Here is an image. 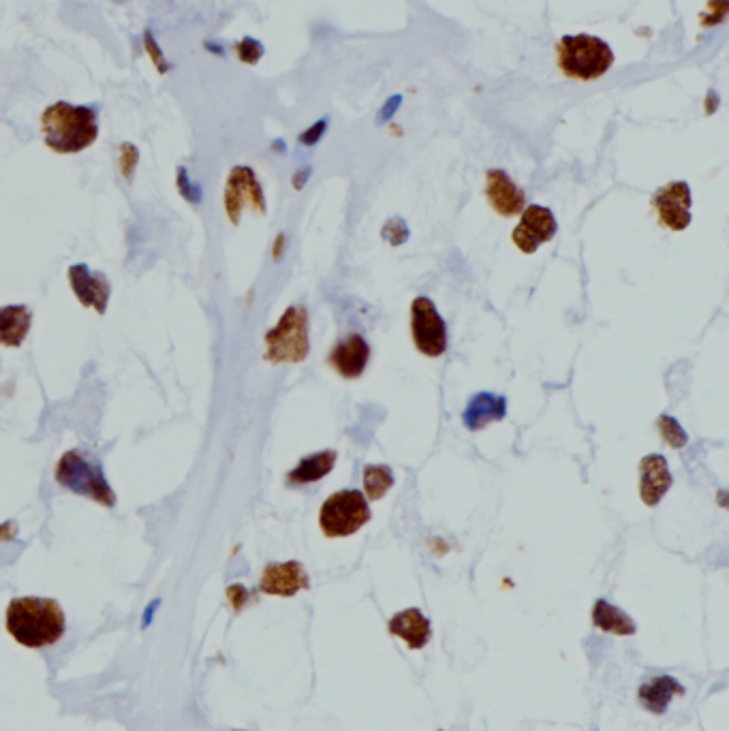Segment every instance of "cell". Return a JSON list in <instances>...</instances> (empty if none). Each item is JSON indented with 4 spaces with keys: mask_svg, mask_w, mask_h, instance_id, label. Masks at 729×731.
Masks as SVG:
<instances>
[{
    "mask_svg": "<svg viewBox=\"0 0 729 731\" xmlns=\"http://www.w3.org/2000/svg\"><path fill=\"white\" fill-rule=\"evenodd\" d=\"M67 618L54 599L20 597L7 608V631L26 648L54 646L65 635Z\"/></svg>",
    "mask_w": 729,
    "mask_h": 731,
    "instance_id": "cell-1",
    "label": "cell"
},
{
    "mask_svg": "<svg viewBox=\"0 0 729 731\" xmlns=\"http://www.w3.org/2000/svg\"><path fill=\"white\" fill-rule=\"evenodd\" d=\"M41 131L56 154H77L97 142L99 116L95 107L58 101L43 112Z\"/></svg>",
    "mask_w": 729,
    "mask_h": 731,
    "instance_id": "cell-2",
    "label": "cell"
},
{
    "mask_svg": "<svg viewBox=\"0 0 729 731\" xmlns=\"http://www.w3.org/2000/svg\"><path fill=\"white\" fill-rule=\"evenodd\" d=\"M56 481L75 494L86 496L103 507L116 505V494L105 479L103 466L97 456L84 449H71L56 464Z\"/></svg>",
    "mask_w": 729,
    "mask_h": 731,
    "instance_id": "cell-3",
    "label": "cell"
},
{
    "mask_svg": "<svg viewBox=\"0 0 729 731\" xmlns=\"http://www.w3.org/2000/svg\"><path fill=\"white\" fill-rule=\"evenodd\" d=\"M558 67L571 80L593 82L606 75L614 65L610 45L593 35H567L556 45Z\"/></svg>",
    "mask_w": 729,
    "mask_h": 731,
    "instance_id": "cell-4",
    "label": "cell"
},
{
    "mask_svg": "<svg viewBox=\"0 0 729 731\" xmlns=\"http://www.w3.org/2000/svg\"><path fill=\"white\" fill-rule=\"evenodd\" d=\"M310 353L308 315L304 306H289L281 321L266 334V360L270 364H300Z\"/></svg>",
    "mask_w": 729,
    "mask_h": 731,
    "instance_id": "cell-5",
    "label": "cell"
},
{
    "mask_svg": "<svg viewBox=\"0 0 729 731\" xmlns=\"http://www.w3.org/2000/svg\"><path fill=\"white\" fill-rule=\"evenodd\" d=\"M372 518L366 496L360 490H340L323 503L319 524L325 537H349Z\"/></svg>",
    "mask_w": 729,
    "mask_h": 731,
    "instance_id": "cell-6",
    "label": "cell"
},
{
    "mask_svg": "<svg viewBox=\"0 0 729 731\" xmlns=\"http://www.w3.org/2000/svg\"><path fill=\"white\" fill-rule=\"evenodd\" d=\"M411 332L420 353L441 357L447 351V325L437 306L426 295H420L411 304Z\"/></svg>",
    "mask_w": 729,
    "mask_h": 731,
    "instance_id": "cell-7",
    "label": "cell"
},
{
    "mask_svg": "<svg viewBox=\"0 0 729 731\" xmlns=\"http://www.w3.org/2000/svg\"><path fill=\"white\" fill-rule=\"evenodd\" d=\"M246 206H251L255 212L266 214V197H263V189L251 167L238 165L231 169L225 186V210L229 221L238 225L240 214Z\"/></svg>",
    "mask_w": 729,
    "mask_h": 731,
    "instance_id": "cell-8",
    "label": "cell"
},
{
    "mask_svg": "<svg viewBox=\"0 0 729 731\" xmlns=\"http://www.w3.org/2000/svg\"><path fill=\"white\" fill-rule=\"evenodd\" d=\"M556 231H558V225H556L552 210L546 206L533 204L522 210L520 223L514 229V236H511V240H514V244L520 248L522 253L533 255L539 251L541 244L550 242L556 236Z\"/></svg>",
    "mask_w": 729,
    "mask_h": 731,
    "instance_id": "cell-9",
    "label": "cell"
},
{
    "mask_svg": "<svg viewBox=\"0 0 729 731\" xmlns=\"http://www.w3.org/2000/svg\"><path fill=\"white\" fill-rule=\"evenodd\" d=\"M691 189L687 182L676 180L665 184L653 197V206L659 214V221L672 229L682 231L687 229L691 223Z\"/></svg>",
    "mask_w": 729,
    "mask_h": 731,
    "instance_id": "cell-10",
    "label": "cell"
},
{
    "mask_svg": "<svg viewBox=\"0 0 729 731\" xmlns=\"http://www.w3.org/2000/svg\"><path fill=\"white\" fill-rule=\"evenodd\" d=\"M69 285L82 306L95 308L99 315H105L107 304H110L112 287L103 272L90 270L84 263H75V266L69 268Z\"/></svg>",
    "mask_w": 729,
    "mask_h": 731,
    "instance_id": "cell-11",
    "label": "cell"
},
{
    "mask_svg": "<svg viewBox=\"0 0 729 731\" xmlns=\"http://www.w3.org/2000/svg\"><path fill=\"white\" fill-rule=\"evenodd\" d=\"M310 586L308 573L298 561L289 563H274L263 569L259 590L266 595L276 597H293L298 595L300 590H306Z\"/></svg>",
    "mask_w": 729,
    "mask_h": 731,
    "instance_id": "cell-12",
    "label": "cell"
},
{
    "mask_svg": "<svg viewBox=\"0 0 729 731\" xmlns=\"http://www.w3.org/2000/svg\"><path fill=\"white\" fill-rule=\"evenodd\" d=\"M486 199L501 216L522 214L526 195L503 169H490L486 174Z\"/></svg>",
    "mask_w": 729,
    "mask_h": 731,
    "instance_id": "cell-13",
    "label": "cell"
},
{
    "mask_svg": "<svg viewBox=\"0 0 729 731\" xmlns=\"http://www.w3.org/2000/svg\"><path fill=\"white\" fill-rule=\"evenodd\" d=\"M672 488V473L665 456L650 454L640 462V499L648 507H657Z\"/></svg>",
    "mask_w": 729,
    "mask_h": 731,
    "instance_id": "cell-14",
    "label": "cell"
},
{
    "mask_svg": "<svg viewBox=\"0 0 729 731\" xmlns=\"http://www.w3.org/2000/svg\"><path fill=\"white\" fill-rule=\"evenodd\" d=\"M370 360V347L360 334H351L343 338L330 353V364L345 379H358Z\"/></svg>",
    "mask_w": 729,
    "mask_h": 731,
    "instance_id": "cell-15",
    "label": "cell"
},
{
    "mask_svg": "<svg viewBox=\"0 0 729 731\" xmlns=\"http://www.w3.org/2000/svg\"><path fill=\"white\" fill-rule=\"evenodd\" d=\"M507 415V400L499 394H490V392H479L475 394L467 409L462 413V422L464 428L477 432L484 430L488 424L501 422V419Z\"/></svg>",
    "mask_w": 729,
    "mask_h": 731,
    "instance_id": "cell-16",
    "label": "cell"
},
{
    "mask_svg": "<svg viewBox=\"0 0 729 731\" xmlns=\"http://www.w3.org/2000/svg\"><path fill=\"white\" fill-rule=\"evenodd\" d=\"M387 629H390L392 635L400 637V640H405L411 650H422L430 642V635H432L430 620L424 616L422 610H417V608L398 612L390 620Z\"/></svg>",
    "mask_w": 729,
    "mask_h": 731,
    "instance_id": "cell-17",
    "label": "cell"
},
{
    "mask_svg": "<svg viewBox=\"0 0 729 731\" xmlns=\"http://www.w3.org/2000/svg\"><path fill=\"white\" fill-rule=\"evenodd\" d=\"M676 695H685V687L674 678V676H655L646 680L638 689L640 704L648 710L661 717V714L668 712L672 699Z\"/></svg>",
    "mask_w": 729,
    "mask_h": 731,
    "instance_id": "cell-18",
    "label": "cell"
},
{
    "mask_svg": "<svg viewBox=\"0 0 729 731\" xmlns=\"http://www.w3.org/2000/svg\"><path fill=\"white\" fill-rule=\"evenodd\" d=\"M33 325V313L24 304H9L0 308V345L18 349Z\"/></svg>",
    "mask_w": 729,
    "mask_h": 731,
    "instance_id": "cell-19",
    "label": "cell"
},
{
    "mask_svg": "<svg viewBox=\"0 0 729 731\" xmlns=\"http://www.w3.org/2000/svg\"><path fill=\"white\" fill-rule=\"evenodd\" d=\"M336 464V451L334 449H325L319 451V454H313L304 458L296 469H293L287 475V484L289 486H306V484H315V481L323 479L325 475H330Z\"/></svg>",
    "mask_w": 729,
    "mask_h": 731,
    "instance_id": "cell-20",
    "label": "cell"
},
{
    "mask_svg": "<svg viewBox=\"0 0 729 731\" xmlns=\"http://www.w3.org/2000/svg\"><path fill=\"white\" fill-rule=\"evenodd\" d=\"M593 622L597 629L614 635H635V631H638L633 618L606 599H597L593 608Z\"/></svg>",
    "mask_w": 729,
    "mask_h": 731,
    "instance_id": "cell-21",
    "label": "cell"
},
{
    "mask_svg": "<svg viewBox=\"0 0 729 731\" xmlns=\"http://www.w3.org/2000/svg\"><path fill=\"white\" fill-rule=\"evenodd\" d=\"M394 486V473L390 466L385 464H366L364 466V492H366V501L375 503L387 494Z\"/></svg>",
    "mask_w": 729,
    "mask_h": 731,
    "instance_id": "cell-22",
    "label": "cell"
},
{
    "mask_svg": "<svg viewBox=\"0 0 729 731\" xmlns=\"http://www.w3.org/2000/svg\"><path fill=\"white\" fill-rule=\"evenodd\" d=\"M657 426H659L661 437L665 439V443H668L670 447L680 449V447H685L689 443V434L682 430V426L676 422L672 415H661Z\"/></svg>",
    "mask_w": 729,
    "mask_h": 731,
    "instance_id": "cell-23",
    "label": "cell"
},
{
    "mask_svg": "<svg viewBox=\"0 0 729 731\" xmlns=\"http://www.w3.org/2000/svg\"><path fill=\"white\" fill-rule=\"evenodd\" d=\"M234 50L244 65H251V67L257 65V62L263 58V45L253 37H244L240 43H236Z\"/></svg>",
    "mask_w": 729,
    "mask_h": 731,
    "instance_id": "cell-24",
    "label": "cell"
},
{
    "mask_svg": "<svg viewBox=\"0 0 729 731\" xmlns=\"http://www.w3.org/2000/svg\"><path fill=\"white\" fill-rule=\"evenodd\" d=\"M383 238L387 242H390L392 246H400L402 242H407L409 240V227H407V223L402 221V219H398V216H396V219H392V221H387L385 227H383Z\"/></svg>",
    "mask_w": 729,
    "mask_h": 731,
    "instance_id": "cell-25",
    "label": "cell"
},
{
    "mask_svg": "<svg viewBox=\"0 0 729 731\" xmlns=\"http://www.w3.org/2000/svg\"><path fill=\"white\" fill-rule=\"evenodd\" d=\"M144 48H146V52H148V56H150V60H152V65L159 69V73H161V75H165L169 69H172V65H169L167 58L163 56V52H161V48H159V43L154 41V37H152L150 30H146V33H144Z\"/></svg>",
    "mask_w": 729,
    "mask_h": 731,
    "instance_id": "cell-26",
    "label": "cell"
},
{
    "mask_svg": "<svg viewBox=\"0 0 729 731\" xmlns=\"http://www.w3.org/2000/svg\"><path fill=\"white\" fill-rule=\"evenodd\" d=\"M137 157H139V154H137L133 144H122L120 146V171L127 178L133 176V169L137 165Z\"/></svg>",
    "mask_w": 729,
    "mask_h": 731,
    "instance_id": "cell-27",
    "label": "cell"
},
{
    "mask_svg": "<svg viewBox=\"0 0 729 731\" xmlns=\"http://www.w3.org/2000/svg\"><path fill=\"white\" fill-rule=\"evenodd\" d=\"M325 129H328V120L323 118V120L315 122L313 127H310L308 131H304V133L300 135V144H304V146H315V144L319 142V139L323 137Z\"/></svg>",
    "mask_w": 729,
    "mask_h": 731,
    "instance_id": "cell-28",
    "label": "cell"
},
{
    "mask_svg": "<svg viewBox=\"0 0 729 731\" xmlns=\"http://www.w3.org/2000/svg\"><path fill=\"white\" fill-rule=\"evenodd\" d=\"M398 107H400V97H392L390 101H387L385 105H383V110H381V122H385V120H390L394 114H396V110H398Z\"/></svg>",
    "mask_w": 729,
    "mask_h": 731,
    "instance_id": "cell-29",
    "label": "cell"
}]
</instances>
